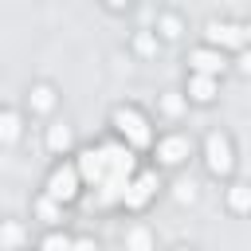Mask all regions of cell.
Wrapping results in <instances>:
<instances>
[{"label":"cell","mask_w":251,"mask_h":251,"mask_svg":"<svg viewBox=\"0 0 251 251\" xmlns=\"http://www.w3.org/2000/svg\"><path fill=\"white\" fill-rule=\"evenodd\" d=\"M129 169H133V161H129V153H122V149H90L86 157H82V176L86 180H94V188H98V200L106 204V200H114L118 192L126 196V184H129Z\"/></svg>","instance_id":"6da1fadb"},{"label":"cell","mask_w":251,"mask_h":251,"mask_svg":"<svg viewBox=\"0 0 251 251\" xmlns=\"http://www.w3.org/2000/svg\"><path fill=\"white\" fill-rule=\"evenodd\" d=\"M51 192L63 196V200L75 196V173H71V169H67V173H55V176H51Z\"/></svg>","instance_id":"7a4b0ae2"},{"label":"cell","mask_w":251,"mask_h":251,"mask_svg":"<svg viewBox=\"0 0 251 251\" xmlns=\"http://www.w3.org/2000/svg\"><path fill=\"white\" fill-rule=\"evenodd\" d=\"M118 122H122V129H129V137H133V141H145V137H149V133L141 129V122H137L133 114H122Z\"/></svg>","instance_id":"3957f363"},{"label":"cell","mask_w":251,"mask_h":251,"mask_svg":"<svg viewBox=\"0 0 251 251\" xmlns=\"http://www.w3.org/2000/svg\"><path fill=\"white\" fill-rule=\"evenodd\" d=\"M212 39H216V43H231V47H235L243 35H239L235 27H212Z\"/></svg>","instance_id":"277c9868"},{"label":"cell","mask_w":251,"mask_h":251,"mask_svg":"<svg viewBox=\"0 0 251 251\" xmlns=\"http://www.w3.org/2000/svg\"><path fill=\"white\" fill-rule=\"evenodd\" d=\"M67 247H71L67 239H63V243H59V239H51V243H47V251H67Z\"/></svg>","instance_id":"5b68a950"},{"label":"cell","mask_w":251,"mask_h":251,"mask_svg":"<svg viewBox=\"0 0 251 251\" xmlns=\"http://www.w3.org/2000/svg\"><path fill=\"white\" fill-rule=\"evenodd\" d=\"M78 251H90V243H78Z\"/></svg>","instance_id":"8992f818"},{"label":"cell","mask_w":251,"mask_h":251,"mask_svg":"<svg viewBox=\"0 0 251 251\" xmlns=\"http://www.w3.org/2000/svg\"><path fill=\"white\" fill-rule=\"evenodd\" d=\"M114 4H122V0H114Z\"/></svg>","instance_id":"52a82bcc"}]
</instances>
